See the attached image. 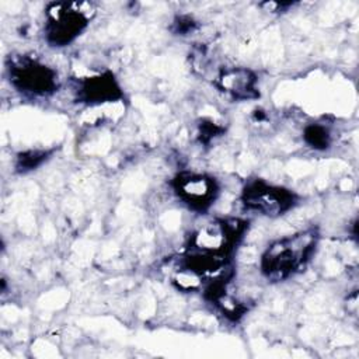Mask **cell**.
Returning <instances> with one entry per match:
<instances>
[{
  "mask_svg": "<svg viewBox=\"0 0 359 359\" xmlns=\"http://www.w3.org/2000/svg\"><path fill=\"white\" fill-rule=\"evenodd\" d=\"M248 229L240 217L215 219L199 226L189 237L180 266L196 273L202 280L213 279L230 266L231 254Z\"/></svg>",
  "mask_w": 359,
  "mask_h": 359,
  "instance_id": "obj_1",
  "label": "cell"
},
{
  "mask_svg": "<svg viewBox=\"0 0 359 359\" xmlns=\"http://www.w3.org/2000/svg\"><path fill=\"white\" fill-rule=\"evenodd\" d=\"M318 237V230L309 227L271 243L261 257L262 275L272 282H280L302 271L311 259Z\"/></svg>",
  "mask_w": 359,
  "mask_h": 359,
  "instance_id": "obj_2",
  "label": "cell"
},
{
  "mask_svg": "<svg viewBox=\"0 0 359 359\" xmlns=\"http://www.w3.org/2000/svg\"><path fill=\"white\" fill-rule=\"evenodd\" d=\"M95 7L88 1H53L45 11L43 35L53 48L70 45L90 24Z\"/></svg>",
  "mask_w": 359,
  "mask_h": 359,
  "instance_id": "obj_3",
  "label": "cell"
},
{
  "mask_svg": "<svg viewBox=\"0 0 359 359\" xmlns=\"http://www.w3.org/2000/svg\"><path fill=\"white\" fill-rule=\"evenodd\" d=\"M7 73L11 86L29 97H48L59 88L56 70L31 56L10 57Z\"/></svg>",
  "mask_w": 359,
  "mask_h": 359,
  "instance_id": "obj_4",
  "label": "cell"
},
{
  "mask_svg": "<svg viewBox=\"0 0 359 359\" xmlns=\"http://www.w3.org/2000/svg\"><path fill=\"white\" fill-rule=\"evenodd\" d=\"M241 202L245 209L268 217H278L289 212L297 203V195L280 185L265 180H250L241 192Z\"/></svg>",
  "mask_w": 359,
  "mask_h": 359,
  "instance_id": "obj_5",
  "label": "cell"
},
{
  "mask_svg": "<svg viewBox=\"0 0 359 359\" xmlns=\"http://www.w3.org/2000/svg\"><path fill=\"white\" fill-rule=\"evenodd\" d=\"M171 187L177 198L195 212H206L219 196V184L208 174L182 171L172 178Z\"/></svg>",
  "mask_w": 359,
  "mask_h": 359,
  "instance_id": "obj_6",
  "label": "cell"
},
{
  "mask_svg": "<svg viewBox=\"0 0 359 359\" xmlns=\"http://www.w3.org/2000/svg\"><path fill=\"white\" fill-rule=\"evenodd\" d=\"M76 101L86 105H101L123 98V91L111 70L79 79L74 87Z\"/></svg>",
  "mask_w": 359,
  "mask_h": 359,
  "instance_id": "obj_7",
  "label": "cell"
},
{
  "mask_svg": "<svg viewBox=\"0 0 359 359\" xmlns=\"http://www.w3.org/2000/svg\"><path fill=\"white\" fill-rule=\"evenodd\" d=\"M216 87L236 101L255 100L259 97L258 77L247 67H226L216 77Z\"/></svg>",
  "mask_w": 359,
  "mask_h": 359,
  "instance_id": "obj_8",
  "label": "cell"
},
{
  "mask_svg": "<svg viewBox=\"0 0 359 359\" xmlns=\"http://www.w3.org/2000/svg\"><path fill=\"white\" fill-rule=\"evenodd\" d=\"M52 154V150H42V149H31L21 151L15 156L14 170L18 174H27L38 167H41Z\"/></svg>",
  "mask_w": 359,
  "mask_h": 359,
  "instance_id": "obj_9",
  "label": "cell"
},
{
  "mask_svg": "<svg viewBox=\"0 0 359 359\" xmlns=\"http://www.w3.org/2000/svg\"><path fill=\"white\" fill-rule=\"evenodd\" d=\"M303 139L307 146L314 150H325L331 144V133L328 128L320 123H310L303 130Z\"/></svg>",
  "mask_w": 359,
  "mask_h": 359,
  "instance_id": "obj_10",
  "label": "cell"
},
{
  "mask_svg": "<svg viewBox=\"0 0 359 359\" xmlns=\"http://www.w3.org/2000/svg\"><path fill=\"white\" fill-rule=\"evenodd\" d=\"M224 132V128L219 126L217 123L212 122V121H202L199 123V133H198V137H199V142L203 143V144H208L212 139H215L216 136H220L222 133Z\"/></svg>",
  "mask_w": 359,
  "mask_h": 359,
  "instance_id": "obj_11",
  "label": "cell"
},
{
  "mask_svg": "<svg viewBox=\"0 0 359 359\" xmlns=\"http://www.w3.org/2000/svg\"><path fill=\"white\" fill-rule=\"evenodd\" d=\"M196 28V21L191 15H178L172 22V31L177 35H187Z\"/></svg>",
  "mask_w": 359,
  "mask_h": 359,
  "instance_id": "obj_12",
  "label": "cell"
}]
</instances>
